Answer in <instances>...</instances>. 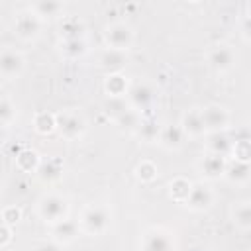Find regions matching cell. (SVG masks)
I'll return each mask as SVG.
<instances>
[{
  "mask_svg": "<svg viewBox=\"0 0 251 251\" xmlns=\"http://www.w3.org/2000/svg\"><path fill=\"white\" fill-rule=\"evenodd\" d=\"M67 210H69L67 200L57 196V194H47L37 204V212H39L41 220H45L49 224H57V222L65 220L67 218Z\"/></svg>",
  "mask_w": 251,
  "mask_h": 251,
  "instance_id": "1",
  "label": "cell"
},
{
  "mask_svg": "<svg viewBox=\"0 0 251 251\" xmlns=\"http://www.w3.org/2000/svg\"><path fill=\"white\" fill-rule=\"evenodd\" d=\"M104 41L108 45V49H116V51H126L131 43H133V31L127 24H112L106 27L104 31Z\"/></svg>",
  "mask_w": 251,
  "mask_h": 251,
  "instance_id": "2",
  "label": "cell"
},
{
  "mask_svg": "<svg viewBox=\"0 0 251 251\" xmlns=\"http://www.w3.org/2000/svg\"><path fill=\"white\" fill-rule=\"evenodd\" d=\"M108 224H110V214L102 206H90V208H86L84 214H82V218H80V227L86 233H92V235H98V233L106 231Z\"/></svg>",
  "mask_w": 251,
  "mask_h": 251,
  "instance_id": "3",
  "label": "cell"
},
{
  "mask_svg": "<svg viewBox=\"0 0 251 251\" xmlns=\"http://www.w3.org/2000/svg\"><path fill=\"white\" fill-rule=\"evenodd\" d=\"M175 241L171 233L163 229H149L141 237V251H175Z\"/></svg>",
  "mask_w": 251,
  "mask_h": 251,
  "instance_id": "4",
  "label": "cell"
},
{
  "mask_svg": "<svg viewBox=\"0 0 251 251\" xmlns=\"http://www.w3.org/2000/svg\"><path fill=\"white\" fill-rule=\"evenodd\" d=\"M200 116H202L206 133L224 131L227 127V124H229V114L222 106H206L204 110H200Z\"/></svg>",
  "mask_w": 251,
  "mask_h": 251,
  "instance_id": "5",
  "label": "cell"
},
{
  "mask_svg": "<svg viewBox=\"0 0 251 251\" xmlns=\"http://www.w3.org/2000/svg\"><path fill=\"white\" fill-rule=\"evenodd\" d=\"M39 29H41V20H39L31 10L20 12V14L16 16L14 31H16L18 37H22V39H33V37H37Z\"/></svg>",
  "mask_w": 251,
  "mask_h": 251,
  "instance_id": "6",
  "label": "cell"
},
{
  "mask_svg": "<svg viewBox=\"0 0 251 251\" xmlns=\"http://www.w3.org/2000/svg\"><path fill=\"white\" fill-rule=\"evenodd\" d=\"M127 104L137 112V110H145L153 98H155V90L147 84V82H135L127 88Z\"/></svg>",
  "mask_w": 251,
  "mask_h": 251,
  "instance_id": "7",
  "label": "cell"
},
{
  "mask_svg": "<svg viewBox=\"0 0 251 251\" xmlns=\"http://www.w3.org/2000/svg\"><path fill=\"white\" fill-rule=\"evenodd\" d=\"M208 63L212 69L216 71H227L233 67L235 63V55H233V49L226 43H218L214 45L210 51H208Z\"/></svg>",
  "mask_w": 251,
  "mask_h": 251,
  "instance_id": "8",
  "label": "cell"
},
{
  "mask_svg": "<svg viewBox=\"0 0 251 251\" xmlns=\"http://www.w3.org/2000/svg\"><path fill=\"white\" fill-rule=\"evenodd\" d=\"M212 200H214V194H212L210 186L198 182V184H192V186H190V192H188L184 204H186L190 210H194V212H202V210L210 208Z\"/></svg>",
  "mask_w": 251,
  "mask_h": 251,
  "instance_id": "9",
  "label": "cell"
},
{
  "mask_svg": "<svg viewBox=\"0 0 251 251\" xmlns=\"http://www.w3.org/2000/svg\"><path fill=\"white\" fill-rule=\"evenodd\" d=\"M55 118H57V127H59L61 135L67 137V139H75V137H78V135L82 133V129H84V122H82V118L76 116L75 112H65V114L55 116Z\"/></svg>",
  "mask_w": 251,
  "mask_h": 251,
  "instance_id": "10",
  "label": "cell"
},
{
  "mask_svg": "<svg viewBox=\"0 0 251 251\" xmlns=\"http://www.w3.org/2000/svg\"><path fill=\"white\" fill-rule=\"evenodd\" d=\"M24 69V57L12 49H4L0 51V75L4 76H16L20 75Z\"/></svg>",
  "mask_w": 251,
  "mask_h": 251,
  "instance_id": "11",
  "label": "cell"
},
{
  "mask_svg": "<svg viewBox=\"0 0 251 251\" xmlns=\"http://www.w3.org/2000/svg\"><path fill=\"white\" fill-rule=\"evenodd\" d=\"M180 129L184 135H190V137H200L206 133V127H204V122H202V116H200V110H188L182 114V120H180Z\"/></svg>",
  "mask_w": 251,
  "mask_h": 251,
  "instance_id": "12",
  "label": "cell"
},
{
  "mask_svg": "<svg viewBox=\"0 0 251 251\" xmlns=\"http://www.w3.org/2000/svg\"><path fill=\"white\" fill-rule=\"evenodd\" d=\"M206 145H208V151L210 153L226 157L227 153H231L233 139L226 131H212V133H208V143Z\"/></svg>",
  "mask_w": 251,
  "mask_h": 251,
  "instance_id": "13",
  "label": "cell"
},
{
  "mask_svg": "<svg viewBox=\"0 0 251 251\" xmlns=\"http://www.w3.org/2000/svg\"><path fill=\"white\" fill-rule=\"evenodd\" d=\"M226 163H227V161H226V157H222V155H214V153H208V155L202 159L200 169H202L204 176H208V178H220V176H224Z\"/></svg>",
  "mask_w": 251,
  "mask_h": 251,
  "instance_id": "14",
  "label": "cell"
},
{
  "mask_svg": "<svg viewBox=\"0 0 251 251\" xmlns=\"http://www.w3.org/2000/svg\"><path fill=\"white\" fill-rule=\"evenodd\" d=\"M127 63V57H126V51H116V49H106L100 57V67L104 71H108L110 75L118 73L120 69H124Z\"/></svg>",
  "mask_w": 251,
  "mask_h": 251,
  "instance_id": "15",
  "label": "cell"
},
{
  "mask_svg": "<svg viewBox=\"0 0 251 251\" xmlns=\"http://www.w3.org/2000/svg\"><path fill=\"white\" fill-rule=\"evenodd\" d=\"M224 176H226L229 182H233V184H243V182H247V180H249V163L237 161V159L226 163Z\"/></svg>",
  "mask_w": 251,
  "mask_h": 251,
  "instance_id": "16",
  "label": "cell"
},
{
  "mask_svg": "<svg viewBox=\"0 0 251 251\" xmlns=\"http://www.w3.org/2000/svg\"><path fill=\"white\" fill-rule=\"evenodd\" d=\"M182 139H184V133H182L180 126L169 124V126H163L159 131V141L167 149H178L182 145Z\"/></svg>",
  "mask_w": 251,
  "mask_h": 251,
  "instance_id": "17",
  "label": "cell"
},
{
  "mask_svg": "<svg viewBox=\"0 0 251 251\" xmlns=\"http://www.w3.org/2000/svg\"><path fill=\"white\" fill-rule=\"evenodd\" d=\"M159 131H161V126L155 118H141L137 127H135V133L141 141L145 143H151V141H157L159 139Z\"/></svg>",
  "mask_w": 251,
  "mask_h": 251,
  "instance_id": "18",
  "label": "cell"
},
{
  "mask_svg": "<svg viewBox=\"0 0 251 251\" xmlns=\"http://www.w3.org/2000/svg\"><path fill=\"white\" fill-rule=\"evenodd\" d=\"M53 235H55L57 243H59V241L69 243V241H73V239L78 235V224H76L75 220L65 218V220L53 224Z\"/></svg>",
  "mask_w": 251,
  "mask_h": 251,
  "instance_id": "19",
  "label": "cell"
},
{
  "mask_svg": "<svg viewBox=\"0 0 251 251\" xmlns=\"http://www.w3.org/2000/svg\"><path fill=\"white\" fill-rule=\"evenodd\" d=\"M39 20L41 18H53V16H59L63 12V4L61 2H51V0H41V2H35L31 4L29 8Z\"/></svg>",
  "mask_w": 251,
  "mask_h": 251,
  "instance_id": "20",
  "label": "cell"
},
{
  "mask_svg": "<svg viewBox=\"0 0 251 251\" xmlns=\"http://www.w3.org/2000/svg\"><path fill=\"white\" fill-rule=\"evenodd\" d=\"M35 173H37L39 178H43V180H55V178H59V175L63 173V167H61V163H59L57 159H47V161H39Z\"/></svg>",
  "mask_w": 251,
  "mask_h": 251,
  "instance_id": "21",
  "label": "cell"
},
{
  "mask_svg": "<svg viewBox=\"0 0 251 251\" xmlns=\"http://www.w3.org/2000/svg\"><path fill=\"white\" fill-rule=\"evenodd\" d=\"M233 222L241 231H247L251 227V206L247 200L235 204L233 208Z\"/></svg>",
  "mask_w": 251,
  "mask_h": 251,
  "instance_id": "22",
  "label": "cell"
},
{
  "mask_svg": "<svg viewBox=\"0 0 251 251\" xmlns=\"http://www.w3.org/2000/svg\"><path fill=\"white\" fill-rule=\"evenodd\" d=\"M84 51H86V43H84L82 37H78V39H63V43H61V53L65 57H69V59H76V57L84 55Z\"/></svg>",
  "mask_w": 251,
  "mask_h": 251,
  "instance_id": "23",
  "label": "cell"
},
{
  "mask_svg": "<svg viewBox=\"0 0 251 251\" xmlns=\"http://www.w3.org/2000/svg\"><path fill=\"white\" fill-rule=\"evenodd\" d=\"M106 92L110 94V96H124L126 92H127V84H126V78L122 76V75H118V73H114V75H108V78H106Z\"/></svg>",
  "mask_w": 251,
  "mask_h": 251,
  "instance_id": "24",
  "label": "cell"
},
{
  "mask_svg": "<svg viewBox=\"0 0 251 251\" xmlns=\"http://www.w3.org/2000/svg\"><path fill=\"white\" fill-rule=\"evenodd\" d=\"M33 126H35V131H39V133H51L57 127V118H55V114L39 112L33 120Z\"/></svg>",
  "mask_w": 251,
  "mask_h": 251,
  "instance_id": "25",
  "label": "cell"
},
{
  "mask_svg": "<svg viewBox=\"0 0 251 251\" xmlns=\"http://www.w3.org/2000/svg\"><path fill=\"white\" fill-rule=\"evenodd\" d=\"M190 186H192V182H188V180L182 178V176H176V178L169 184L171 196H173L176 202H182V204H184V200H186V196H188V192H190Z\"/></svg>",
  "mask_w": 251,
  "mask_h": 251,
  "instance_id": "26",
  "label": "cell"
},
{
  "mask_svg": "<svg viewBox=\"0 0 251 251\" xmlns=\"http://www.w3.org/2000/svg\"><path fill=\"white\" fill-rule=\"evenodd\" d=\"M61 33L65 39H78L82 33V22L78 18H67L61 24Z\"/></svg>",
  "mask_w": 251,
  "mask_h": 251,
  "instance_id": "27",
  "label": "cell"
},
{
  "mask_svg": "<svg viewBox=\"0 0 251 251\" xmlns=\"http://www.w3.org/2000/svg\"><path fill=\"white\" fill-rule=\"evenodd\" d=\"M39 157H37V153L35 151H31V149H25V151H22L18 157H16V163H18V167L20 169H24V171H35L37 169V165H39Z\"/></svg>",
  "mask_w": 251,
  "mask_h": 251,
  "instance_id": "28",
  "label": "cell"
},
{
  "mask_svg": "<svg viewBox=\"0 0 251 251\" xmlns=\"http://www.w3.org/2000/svg\"><path fill=\"white\" fill-rule=\"evenodd\" d=\"M139 112H135L133 108H127L126 112H122L118 118H116V122L122 126V127H129V129H135L137 127V124H139Z\"/></svg>",
  "mask_w": 251,
  "mask_h": 251,
  "instance_id": "29",
  "label": "cell"
},
{
  "mask_svg": "<svg viewBox=\"0 0 251 251\" xmlns=\"http://www.w3.org/2000/svg\"><path fill=\"white\" fill-rule=\"evenodd\" d=\"M106 112L108 114H112L114 118H118L122 112H126L127 108H129V104H127V100L124 98V96H110V100L106 102Z\"/></svg>",
  "mask_w": 251,
  "mask_h": 251,
  "instance_id": "30",
  "label": "cell"
},
{
  "mask_svg": "<svg viewBox=\"0 0 251 251\" xmlns=\"http://www.w3.org/2000/svg\"><path fill=\"white\" fill-rule=\"evenodd\" d=\"M231 153L235 155V159H237V161H245V163H249V157H251V147H249V139L233 141V145H231Z\"/></svg>",
  "mask_w": 251,
  "mask_h": 251,
  "instance_id": "31",
  "label": "cell"
},
{
  "mask_svg": "<svg viewBox=\"0 0 251 251\" xmlns=\"http://www.w3.org/2000/svg\"><path fill=\"white\" fill-rule=\"evenodd\" d=\"M137 176L141 178V180H145V182H149V180H153L155 176H157V167L151 163V161H143V163H139L137 165Z\"/></svg>",
  "mask_w": 251,
  "mask_h": 251,
  "instance_id": "32",
  "label": "cell"
},
{
  "mask_svg": "<svg viewBox=\"0 0 251 251\" xmlns=\"http://www.w3.org/2000/svg\"><path fill=\"white\" fill-rule=\"evenodd\" d=\"M14 116H16L14 106H12L8 100H0V124L10 126L12 120H14Z\"/></svg>",
  "mask_w": 251,
  "mask_h": 251,
  "instance_id": "33",
  "label": "cell"
},
{
  "mask_svg": "<svg viewBox=\"0 0 251 251\" xmlns=\"http://www.w3.org/2000/svg\"><path fill=\"white\" fill-rule=\"evenodd\" d=\"M2 220L6 222V226L18 222V220H20V210H18V208H6V210L2 212Z\"/></svg>",
  "mask_w": 251,
  "mask_h": 251,
  "instance_id": "34",
  "label": "cell"
},
{
  "mask_svg": "<svg viewBox=\"0 0 251 251\" xmlns=\"http://www.w3.org/2000/svg\"><path fill=\"white\" fill-rule=\"evenodd\" d=\"M12 239V229L6 226V224H0V247L8 245Z\"/></svg>",
  "mask_w": 251,
  "mask_h": 251,
  "instance_id": "35",
  "label": "cell"
},
{
  "mask_svg": "<svg viewBox=\"0 0 251 251\" xmlns=\"http://www.w3.org/2000/svg\"><path fill=\"white\" fill-rule=\"evenodd\" d=\"M35 251H63V247L57 241H45V243H39Z\"/></svg>",
  "mask_w": 251,
  "mask_h": 251,
  "instance_id": "36",
  "label": "cell"
},
{
  "mask_svg": "<svg viewBox=\"0 0 251 251\" xmlns=\"http://www.w3.org/2000/svg\"><path fill=\"white\" fill-rule=\"evenodd\" d=\"M8 137V126H4V124H0V143L4 141Z\"/></svg>",
  "mask_w": 251,
  "mask_h": 251,
  "instance_id": "37",
  "label": "cell"
}]
</instances>
